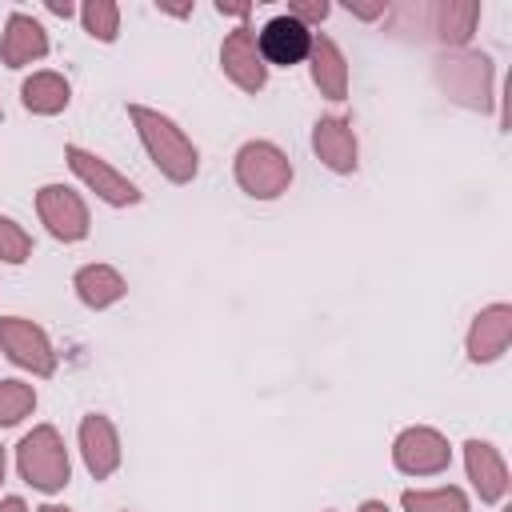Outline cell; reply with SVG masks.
Wrapping results in <instances>:
<instances>
[{
    "instance_id": "obj_1",
    "label": "cell",
    "mask_w": 512,
    "mask_h": 512,
    "mask_svg": "<svg viewBox=\"0 0 512 512\" xmlns=\"http://www.w3.org/2000/svg\"><path fill=\"white\" fill-rule=\"evenodd\" d=\"M128 120L148 152V160L156 164L160 176H168L172 184H188L200 172V148L192 144V136L164 112L144 108V104H128Z\"/></svg>"
},
{
    "instance_id": "obj_2",
    "label": "cell",
    "mask_w": 512,
    "mask_h": 512,
    "mask_svg": "<svg viewBox=\"0 0 512 512\" xmlns=\"http://www.w3.org/2000/svg\"><path fill=\"white\" fill-rule=\"evenodd\" d=\"M436 84L444 88L448 100L472 108V112H488L496 100V72H492V56L488 52H472V48H448L436 60Z\"/></svg>"
},
{
    "instance_id": "obj_3",
    "label": "cell",
    "mask_w": 512,
    "mask_h": 512,
    "mask_svg": "<svg viewBox=\"0 0 512 512\" xmlns=\"http://www.w3.org/2000/svg\"><path fill=\"white\" fill-rule=\"evenodd\" d=\"M16 468H20V480L32 484L36 492H48V496L64 492L72 480V460H68L64 436L52 424H36L16 444Z\"/></svg>"
},
{
    "instance_id": "obj_4",
    "label": "cell",
    "mask_w": 512,
    "mask_h": 512,
    "mask_svg": "<svg viewBox=\"0 0 512 512\" xmlns=\"http://www.w3.org/2000/svg\"><path fill=\"white\" fill-rule=\"evenodd\" d=\"M232 168H236V184L252 200H276L292 184V160L272 140H248V144H240Z\"/></svg>"
},
{
    "instance_id": "obj_5",
    "label": "cell",
    "mask_w": 512,
    "mask_h": 512,
    "mask_svg": "<svg viewBox=\"0 0 512 512\" xmlns=\"http://www.w3.org/2000/svg\"><path fill=\"white\" fill-rule=\"evenodd\" d=\"M64 160H68L72 176H76L88 192H96L104 204H112V208H132V204H140V188H136L124 172H116L104 156H96V152H88V148H80V144H68V148H64Z\"/></svg>"
},
{
    "instance_id": "obj_6",
    "label": "cell",
    "mask_w": 512,
    "mask_h": 512,
    "mask_svg": "<svg viewBox=\"0 0 512 512\" xmlns=\"http://www.w3.org/2000/svg\"><path fill=\"white\" fill-rule=\"evenodd\" d=\"M0 352L12 364L28 368L32 376L56 372V348H52L48 332L28 316H0Z\"/></svg>"
},
{
    "instance_id": "obj_7",
    "label": "cell",
    "mask_w": 512,
    "mask_h": 512,
    "mask_svg": "<svg viewBox=\"0 0 512 512\" xmlns=\"http://www.w3.org/2000/svg\"><path fill=\"white\" fill-rule=\"evenodd\" d=\"M36 216H40V224H44L56 240H64V244L84 240L88 228H92V216H88L84 196H80L76 188H68V184H44V188L36 192Z\"/></svg>"
},
{
    "instance_id": "obj_8",
    "label": "cell",
    "mask_w": 512,
    "mask_h": 512,
    "mask_svg": "<svg viewBox=\"0 0 512 512\" xmlns=\"http://www.w3.org/2000/svg\"><path fill=\"white\" fill-rule=\"evenodd\" d=\"M392 464L404 476H440L452 464V448L436 428L412 424L392 440Z\"/></svg>"
},
{
    "instance_id": "obj_9",
    "label": "cell",
    "mask_w": 512,
    "mask_h": 512,
    "mask_svg": "<svg viewBox=\"0 0 512 512\" xmlns=\"http://www.w3.org/2000/svg\"><path fill=\"white\" fill-rule=\"evenodd\" d=\"M220 68L240 92H260L268 84V64L260 56L256 32L248 24H236L220 44Z\"/></svg>"
},
{
    "instance_id": "obj_10",
    "label": "cell",
    "mask_w": 512,
    "mask_h": 512,
    "mask_svg": "<svg viewBox=\"0 0 512 512\" xmlns=\"http://www.w3.org/2000/svg\"><path fill=\"white\" fill-rule=\"evenodd\" d=\"M512 344V304H488L472 316L468 336H464V352L472 364H492L508 352Z\"/></svg>"
},
{
    "instance_id": "obj_11",
    "label": "cell",
    "mask_w": 512,
    "mask_h": 512,
    "mask_svg": "<svg viewBox=\"0 0 512 512\" xmlns=\"http://www.w3.org/2000/svg\"><path fill=\"white\" fill-rule=\"evenodd\" d=\"M256 44H260V56L264 64L272 68H292L300 60H308V48H312V28H304L300 20H292L288 12L272 16L260 32H256Z\"/></svg>"
},
{
    "instance_id": "obj_12",
    "label": "cell",
    "mask_w": 512,
    "mask_h": 512,
    "mask_svg": "<svg viewBox=\"0 0 512 512\" xmlns=\"http://www.w3.org/2000/svg\"><path fill=\"white\" fill-rule=\"evenodd\" d=\"M80 456H84V468L96 476V480H108L116 468H120V432L116 424L104 416V412H88L80 420Z\"/></svg>"
},
{
    "instance_id": "obj_13",
    "label": "cell",
    "mask_w": 512,
    "mask_h": 512,
    "mask_svg": "<svg viewBox=\"0 0 512 512\" xmlns=\"http://www.w3.org/2000/svg\"><path fill=\"white\" fill-rule=\"evenodd\" d=\"M312 152L320 156L324 168L348 176L356 172L360 164V144H356V132H352V120L344 116H320L312 124Z\"/></svg>"
},
{
    "instance_id": "obj_14",
    "label": "cell",
    "mask_w": 512,
    "mask_h": 512,
    "mask_svg": "<svg viewBox=\"0 0 512 512\" xmlns=\"http://www.w3.org/2000/svg\"><path fill=\"white\" fill-rule=\"evenodd\" d=\"M464 468H468V480H472V488H476V496L484 504H500L508 496L512 480H508V464H504V456H500L496 444L468 440L464 444Z\"/></svg>"
},
{
    "instance_id": "obj_15",
    "label": "cell",
    "mask_w": 512,
    "mask_h": 512,
    "mask_svg": "<svg viewBox=\"0 0 512 512\" xmlns=\"http://www.w3.org/2000/svg\"><path fill=\"white\" fill-rule=\"evenodd\" d=\"M48 56V32L40 20H32L28 12H12L4 20V36H0V64L8 68H24L32 60Z\"/></svg>"
},
{
    "instance_id": "obj_16",
    "label": "cell",
    "mask_w": 512,
    "mask_h": 512,
    "mask_svg": "<svg viewBox=\"0 0 512 512\" xmlns=\"http://www.w3.org/2000/svg\"><path fill=\"white\" fill-rule=\"evenodd\" d=\"M428 16V32L448 44V48H464L476 32V20H480V0H444V4H432L424 8Z\"/></svg>"
},
{
    "instance_id": "obj_17",
    "label": "cell",
    "mask_w": 512,
    "mask_h": 512,
    "mask_svg": "<svg viewBox=\"0 0 512 512\" xmlns=\"http://www.w3.org/2000/svg\"><path fill=\"white\" fill-rule=\"evenodd\" d=\"M308 72H312V84L320 88V96H328V100L348 96V60H344V52L332 36H312Z\"/></svg>"
},
{
    "instance_id": "obj_18",
    "label": "cell",
    "mask_w": 512,
    "mask_h": 512,
    "mask_svg": "<svg viewBox=\"0 0 512 512\" xmlns=\"http://www.w3.org/2000/svg\"><path fill=\"white\" fill-rule=\"evenodd\" d=\"M72 288H76V296H80V304H88V308H112V304H120L124 296H128V280L112 268V264H84L76 276H72Z\"/></svg>"
},
{
    "instance_id": "obj_19",
    "label": "cell",
    "mask_w": 512,
    "mask_h": 512,
    "mask_svg": "<svg viewBox=\"0 0 512 512\" xmlns=\"http://www.w3.org/2000/svg\"><path fill=\"white\" fill-rule=\"evenodd\" d=\"M20 100L28 112L36 116H56L68 108L72 100V84L60 76V72H32L24 84H20Z\"/></svg>"
},
{
    "instance_id": "obj_20",
    "label": "cell",
    "mask_w": 512,
    "mask_h": 512,
    "mask_svg": "<svg viewBox=\"0 0 512 512\" xmlns=\"http://www.w3.org/2000/svg\"><path fill=\"white\" fill-rule=\"evenodd\" d=\"M404 512H472L468 496L460 488H408L400 496Z\"/></svg>"
},
{
    "instance_id": "obj_21",
    "label": "cell",
    "mask_w": 512,
    "mask_h": 512,
    "mask_svg": "<svg viewBox=\"0 0 512 512\" xmlns=\"http://www.w3.org/2000/svg\"><path fill=\"white\" fill-rule=\"evenodd\" d=\"M80 24H84V32H88L92 40L112 44L116 32H120V8H116L112 0H88V4L80 8Z\"/></svg>"
},
{
    "instance_id": "obj_22",
    "label": "cell",
    "mask_w": 512,
    "mask_h": 512,
    "mask_svg": "<svg viewBox=\"0 0 512 512\" xmlns=\"http://www.w3.org/2000/svg\"><path fill=\"white\" fill-rule=\"evenodd\" d=\"M36 408V388L24 380H0V424L12 428Z\"/></svg>"
},
{
    "instance_id": "obj_23",
    "label": "cell",
    "mask_w": 512,
    "mask_h": 512,
    "mask_svg": "<svg viewBox=\"0 0 512 512\" xmlns=\"http://www.w3.org/2000/svg\"><path fill=\"white\" fill-rule=\"evenodd\" d=\"M28 256H32V236L12 216H0V260L4 264H24Z\"/></svg>"
},
{
    "instance_id": "obj_24",
    "label": "cell",
    "mask_w": 512,
    "mask_h": 512,
    "mask_svg": "<svg viewBox=\"0 0 512 512\" xmlns=\"http://www.w3.org/2000/svg\"><path fill=\"white\" fill-rule=\"evenodd\" d=\"M328 12H332V8H328V0H292V4H288V16H292V20H300L304 28L320 24Z\"/></svg>"
},
{
    "instance_id": "obj_25",
    "label": "cell",
    "mask_w": 512,
    "mask_h": 512,
    "mask_svg": "<svg viewBox=\"0 0 512 512\" xmlns=\"http://www.w3.org/2000/svg\"><path fill=\"white\" fill-rule=\"evenodd\" d=\"M348 12L360 16V20H376V16L388 12V4H384V0H380V4H348Z\"/></svg>"
},
{
    "instance_id": "obj_26",
    "label": "cell",
    "mask_w": 512,
    "mask_h": 512,
    "mask_svg": "<svg viewBox=\"0 0 512 512\" xmlns=\"http://www.w3.org/2000/svg\"><path fill=\"white\" fill-rule=\"evenodd\" d=\"M216 12H220V16H240V20H244V16L252 12V4H224V0H220Z\"/></svg>"
},
{
    "instance_id": "obj_27",
    "label": "cell",
    "mask_w": 512,
    "mask_h": 512,
    "mask_svg": "<svg viewBox=\"0 0 512 512\" xmlns=\"http://www.w3.org/2000/svg\"><path fill=\"white\" fill-rule=\"evenodd\" d=\"M0 512H28V504H24L20 496H4V500H0Z\"/></svg>"
},
{
    "instance_id": "obj_28",
    "label": "cell",
    "mask_w": 512,
    "mask_h": 512,
    "mask_svg": "<svg viewBox=\"0 0 512 512\" xmlns=\"http://www.w3.org/2000/svg\"><path fill=\"white\" fill-rule=\"evenodd\" d=\"M48 12H56V16H64V20H68V16L76 12V8H72L68 0H64V4H60V0H48Z\"/></svg>"
},
{
    "instance_id": "obj_29",
    "label": "cell",
    "mask_w": 512,
    "mask_h": 512,
    "mask_svg": "<svg viewBox=\"0 0 512 512\" xmlns=\"http://www.w3.org/2000/svg\"><path fill=\"white\" fill-rule=\"evenodd\" d=\"M356 512H392V508H388L384 500H364V504H360Z\"/></svg>"
},
{
    "instance_id": "obj_30",
    "label": "cell",
    "mask_w": 512,
    "mask_h": 512,
    "mask_svg": "<svg viewBox=\"0 0 512 512\" xmlns=\"http://www.w3.org/2000/svg\"><path fill=\"white\" fill-rule=\"evenodd\" d=\"M36 512H72V508H64V504H40Z\"/></svg>"
},
{
    "instance_id": "obj_31",
    "label": "cell",
    "mask_w": 512,
    "mask_h": 512,
    "mask_svg": "<svg viewBox=\"0 0 512 512\" xmlns=\"http://www.w3.org/2000/svg\"><path fill=\"white\" fill-rule=\"evenodd\" d=\"M0 484H4V448H0Z\"/></svg>"
},
{
    "instance_id": "obj_32",
    "label": "cell",
    "mask_w": 512,
    "mask_h": 512,
    "mask_svg": "<svg viewBox=\"0 0 512 512\" xmlns=\"http://www.w3.org/2000/svg\"><path fill=\"white\" fill-rule=\"evenodd\" d=\"M324 512H336V508H324Z\"/></svg>"
}]
</instances>
